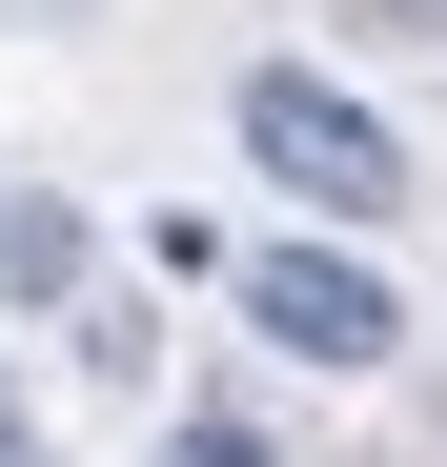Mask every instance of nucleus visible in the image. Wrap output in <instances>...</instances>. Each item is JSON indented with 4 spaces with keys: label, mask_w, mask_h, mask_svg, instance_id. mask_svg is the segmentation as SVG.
<instances>
[{
    "label": "nucleus",
    "mask_w": 447,
    "mask_h": 467,
    "mask_svg": "<svg viewBox=\"0 0 447 467\" xmlns=\"http://www.w3.org/2000/svg\"><path fill=\"white\" fill-rule=\"evenodd\" d=\"M224 122H244V163L306 203V223H387V203H407V142L366 122L326 61H244V102H224Z\"/></svg>",
    "instance_id": "obj_1"
},
{
    "label": "nucleus",
    "mask_w": 447,
    "mask_h": 467,
    "mask_svg": "<svg viewBox=\"0 0 447 467\" xmlns=\"http://www.w3.org/2000/svg\"><path fill=\"white\" fill-rule=\"evenodd\" d=\"M224 285H244V326H265L285 366H387V346H407L387 265H346V244H265V265H224Z\"/></svg>",
    "instance_id": "obj_2"
},
{
    "label": "nucleus",
    "mask_w": 447,
    "mask_h": 467,
    "mask_svg": "<svg viewBox=\"0 0 447 467\" xmlns=\"http://www.w3.org/2000/svg\"><path fill=\"white\" fill-rule=\"evenodd\" d=\"M0 285H82V223H61V203H0Z\"/></svg>",
    "instance_id": "obj_3"
},
{
    "label": "nucleus",
    "mask_w": 447,
    "mask_h": 467,
    "mask_svg": "<svg viewBox=\"0 0 447 467\" xmlns=\"http://www.w3.org/2000/svg\"><path fill=\"white\" fill-rule=\"evenodd\" d=\"M163 467H285V447H265L244 407H183V427H163Z\"/></svg>",
    "instance_id": "obj_4"
},
{
    "label": "nucleus",
    "mask_w": 447,
    "mask_h": 467,
    "mask_svg": "<svg viewBox=\"0 0 447 467\" xmlns=\"http://www.w3.org/2000/svg\"><path fill=\"white\" fill-rule=\"evenodd\" d=\"M366 21H407V41H447V0H366Z\"/></svg>",
    "instance_id": "obj_5"
},
{
    "label": "nucleus",
    "mask_w": 447,
    "mask_h": 467,
    "mask_svg": "<svg viewBox=\"0 0 447 467\" xmlns=\"http://www.w3.org/2000/svg\"><path fill=\"white\" fill-rule=\"evenodd\" d=\"M0 467H41V427H0Z\"/></svg>",
    "instance_id": "obj_6"
},
{
    "label": "nucleus",
    "mask_w": 447,
    "mask_h": 467,
    "mask_svg": "<svg viewBox=\"0 0 447 467\" xmlns=\"http://www.w3.org/2000/svg\"><path fill=\"white\" fill-rule=\"evenodd\" d=\"M0 427H21V407H0Z\"/></svg>",
    "instance_id": "obj_7"
}]
</instances>
